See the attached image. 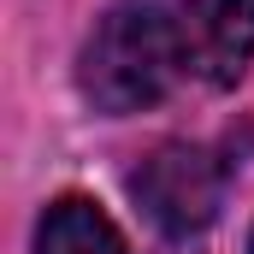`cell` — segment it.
I'll return each instance as SVG.
<instances>
[{"mask_svg":"<svg viewBox=\"0 0 254 254\" xmlns=\"http://www.w3.org/2000/svg\"><path fill=\"white\" fill-rule=\"evenodd\" d=\"M178 71L201 89H237L254 65V0H166Z\"/></svg>","mask_w":254,"mask_h":254,"instance_id":"cell-3","label":"cell"},{"mask_svg":"<svg viewBox=\"0 0 254 254\" xmlns=\"http://www.w3.org/2000/svg\"><path fill=\"white\" fill-rule=\"evenodd\" d=\"M249 254H254V231H249Z\"/></svg>","mask_w":254,"mask_h":254,"instance_id":"cell-5","label":"cell"},{"mask_svg":"<svg viewBox=\"0 0 254 254\" xmlns=\"http://www.w3.org/2000/svg\"><path fill=\"white\" fill-rule=\"evenodd\" d=\"M130 190L154 219V231L184 243V237H201L225 207V160H213L201 142H166L136 166Z\"/></svg>","mask_w":254,"mask_h":254,"instance_id":"cell-2","label":"cell"},{"mask_svg":"<svg viewBox=\"0 0 254 254\" xmlns=\"http://www.w3.org/2000/svg\"><path fill=\"white\" fill-rule=\"evenodd\" d=\"M178 42L166 0H113L77 54V89L95 113L125 119L178 83Z\"/></svg>","mask_w":254,"mask_h":254,"instance_id":"cell-1","label":"cell"},{"mask_svg":"<svg viewBox=\"0 0 254 254\" xmlns=\"http://www.w3.org/2000/svg\"><path fill=\"white\" fill-rule=\"evenodd\" d=\"M36 254H130V243L101 201L60 195V201H48V213L36 225Z\"/></svg>","mask_w":254,"mask_h":254,"instance_id":"cell-4","label":"cell"}]
</instances>
